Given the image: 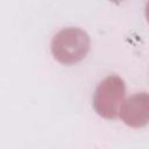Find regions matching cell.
Wrapping results in <instances>:
<instances>
[{
  "instance_id": "cell-1",
  "label": "cell",
  "mask_w": 149,
  "mask_h": 149,
  "mask_svg": "<svg viewBox=\"0 0 149 149\" xmlns=\"http://www.w3.org/2000/svg\"><path fill=\"white\" fill-rule=\"evenodd\" d=\"M90 45V36L85 30L78 27H66L54 35L51 52L59 63L71 65L87 55Z\"/></svg>"
},
{
  "instance_id": "cell-2",
  "label": "cell",
  "mask_w": 149,
  "mask_h": 149,
  "mask_svg": "<svg viewBox=\"0 0 149 149\" xmlns=\"http://www.w3.org/2000/svg\"><path fill=\"white\" fill-rule=\"evenodd\" d=\"M126 85L118 74H108L95 87L93 94L94 111L105 119H115L125 100Z\"/></svg>"
},
{
  "instance_id": "cell-3",
  "label": "cell",
  "mask_w": 149,
  "mask_h": 149,
  "mask_svg": "<svg viewBox=\"0 0 149 149\" xmlns=\"http://www.w3.org/2000/svg\"><path fill=\"white\" fill-rule=\"evenodd\" d=\"M121 120L129 127L141 128L149 121V95L146 91L134 93L121 104L119 109Z\"/></svg>"
}]
</instances>
